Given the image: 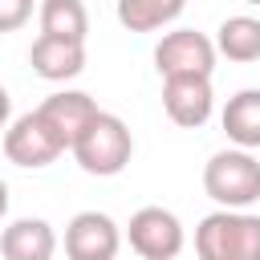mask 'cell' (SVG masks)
I'll list each match as a JSON object with an SVG mask.
<instances>
[{
	"mask_svg": "<svg viewBox=\"0 0 260 260\" xmlns=\"http://www.w3.org/2000/svg\"><path fill=\"white\" fill-rule=\"evenodd\" d=\"M199 260H260V215L248 207H219L195 228Z\"/></svg>",
	"mask_w": 260,
	"mask_h": 260,
	"instance_id": "obj_1",
	"label": "cell"
},
{
	"mask_svg": "<svg viewBox=\"0 0 260 260\" xmlns=\"http://www.w3.org/2000/svg\"><path fill=\"white\" fill-rule=\"evenodd\" d=\"M28 65L45 81H73L85 69V41H65V37H37L28 49Z\"/></svg>",
	"mask_w": 260,
	"mask_h": 260,
	"instance_id": "obj_10",
	"label": "cell"
},
{
	"mask_svg": "<svg viewBox=\"0 0 260 260\" xmlns=\"http://www.w3.org/2000/svg\"><path fill=\"white\" fill-rule=\"evenodd\" d=\"M4 215H8V183L0 179V219H4Z\"/></svg>",
	"mask_w": 260,
	"mask_h": 260,
	"instance_id": "obj_18",
	"label": "cell"
},
{
	"mask_svg": "<svg viewBox=\"0 0 260 260\" xmlns=\"http://www.w3.org/2000/svg\"><path fill=\"white\" fill-rule=\"evenodd\" d=\"M162 110L175 126L199 130L215 110L211 77H162Z\"/></svg>",
	"mask_w": 260,
	"mask_h": 260,
	"instance_id": "obj_8",
	"label": "cell"
},
{
	"mask_svg": "<svg viewBox=\"0 0 260 260\" xmlns=\"http://www.w3.org/2000/svg\"><path fill=\"white\" fill-rule=\"evenodd\" d=\"M183 8H187V0H118V24L130 32H154L171 20H179Z\"/></svg>",
	"mask_w": 260,
	"mask_h": 260,
	"instance_id": "obj_15",
	"label": "cell"
},
{
	"mask_svg": "<svg viewBox=\"0 0 260 260\" xmlns=\"http://www.w3.org/2000/svg\"><path fill=\"white\" fill-rule=\"evenodd\" d=\"M126 240H130V248H134L142 260H175V256L183 252V244H187L179 215L167 211V207H154V203H150V207H138V211L130 215Z\"/></svg>",
	"mask_w": 260,
	"mask_h": 260,
	"instance_id": "obj_6",
	"label": "cell"
},
{
	"mask_svg": "<svg viewBox=\"0 0 260 260\" xmlns=\"http://www.w3.org/2000/svg\"><path fill=\"white\" fill-rule=\"evenodd\" d=\"M73 158L85 175H98V179H110V175H122L130 154H134V134L130 126L118 118V114H106L98 110V118L73 138Z\"/></svg>",
	"mask_w": 260,
	"mask_h": 260,
	"instance_id": "obj_2",
	"label": "cell"
},
{
	"mask_svg": "<svg viewBox=\"0 0 260 260\" xmlns=\"http://www.w3.org/2000/svg\"><path fill=\"white\" fill-rule=\"evenodd\" d=\"M215 53L236 61V65H252L260 61V20L256 16H228L215 28Z\"/></svg>",
	"mask_w": 260,
	"mask_h": 260,
	"instance_id": "obj_13",
	"label": "cell"
},
{
	"mask_svg": "<svg viewBox=\"0 0 260 260\" xmlns=\"http://www.w3.org/2000/svg\"><path fill=\"white\" fill-rule=\"evenodd\" d=\"M223 134L232 146H244V150H256L260 146V89H240L228 98L223 114Z\"/></svg>",
	"mask_w": 260,
	"mask_h": 260,
	"instance_id": "obj_12",
	"label": "cell"
},
{
	"mask_svg": "<svg viewBox=\"0 0 260 260\" xmlns=\"http://www.w3.org/2000/svg\"><path fill=\"white\" fill-rule=\"evenodd\" d=\"M65 150H69L65 138L45 122L41 110H28L4 126V158L24 167V171H41V167L57 162Z\"/></svg>",
	"mask_w": 260,
	"mask_h": 260,
	"instance_id": "obj_4",
	"label": "cell"
},
{
	"mask_svg": "<svg viewBox=\"0 0 260 260\" xmlns=\"http://www.w3.org/2000/svg\"><path fill=\"white\" fill-rule=\"evenodd\" d=\"M12 122V98H8V89L0 85V130Z\"/></svg>",
	"mask_w": 260,
	"mask_h": 260,
	"instance_id": "obj_17",
	"label": "cell"
},
{
	"mask_svg": "<svg viewBox=\"0 0 260 260\" xmlns=\"http://www.w3.org/2000/svg\"><path fill=\"white\" fill-rule=\"evenodd\" d=\"M37 20H41L45 37H65V41L89 37V12H85L81 0H41Z\"/></svg>",
	"mask_w": 260,
	"mask_h": 260,
	"instance_id": "obj_14",
	"label": "cell"
},
{
	"mask_svg": "<svg viewBox=\"0 0 260 260\" xmlns=\"http://www.w3.org/2000/svg\"><path fill=\"white\" fill-rule=\"evenodd\" d=\"M37 0H0V32H16L32 20Z\"/></svg>",
	"mask_w": 260,
	"mask_h": 260,
	"instance_id": "obj_16",
	"label": "cell"
},
{
	"mask_svg": "<svg viewBox=\"0 0 260 260\" xmlns=\"http://www.w3.org/2000/svg\"><path fill=\"white\" fill-rule=\"evenodd\" d=\"M203 191L219 207H252L260 199V158L244 146L215 150L203 162Z\"/></svg>",
	"mask_w": 260,
	"mask_h": 260,
	"instance_id": "obj_3",
	"label": "cell"
},
{
	"mask_svg": "<svg viewBox=\"0 0 260 260\" xmlns=\"http://www.w3.org/2000/svg\"><path fill=\"white\" fill-rule=\"evenodd\" d=\"M0 256L4 260H53L57 256V232L41 215H20L0 232Z\"/></svg>",
	"mask_w": 260,
	"mask_h": 260,
	"instance_id": "obj_9",
	"label": "cell"
},
{
	"mask_svg": "<svg viewBox=\"0 0 260 260\" xmlns=\"http://www.w3.org/2000/svg\"><path fill=\"white\" fill-rule=\"evenodd\" d=\"M37 110H41L45 122L65 138V146H73V138L98 118V102H93L85 89H57V93H49Z\"/></svg>",
	"mask_w": 260,
	"mask_h": 260,
	"instance_id": "obj_11",
	"label": "cell"
},
{
	"mask_svg": "<svg viewBox=\"0 0 260 260\" xmlns=\"http://www.w3.org/2000/svg\"><path fill=\"white\" fill-rule=\"evenodd\" d=\"M244 4H256V8H260V0H244Z\"/></svg>",
	"mask_w": 260,
	"mask_h": 260,
	"instance_id": "obj_19",
	"label": "cell"
},
{
	"mask_svg": "<svg viewBox=\"0 0 260 260\" xmlns=\"http://www.w3.org/2000/svg\"><path fill=\"white\" fill-rule=\"evenodd\" d=\"M215 41L195 28H175L162 32L154 45V69L158 77H211L215 73Z\"/></svg>",
	"mask_w": 260,
	"mask_h": 260,
	"instance_id": "obj_5",
	"label": "cell"
},
{
	"mask_svg": "<svg viewBox=\"0 0 260 260\" xmlns=\"http://www.w3.org/2000/svg\"><path fill=\"white\" fill-rule=\"evenodd\" d=\"M122 248V228L106 211H77L65 223V256L69 260H114Z\"/></svg>",
	"mask_w": 260,
	"mask_h": 260,
	"instance_id": "obj_7",
	"label": "cell"
}]
</instances>
